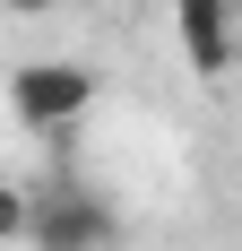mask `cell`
<instances>
[{"instance_id": "cell-1", "label": "cell", "mask_w": 242, "mask_h": 251, "mask_svg": "<svg viewBox=\"0 0 242 251\" xmlns=\"http://www.w3.org/2000/svg\"><path fill=\"white\" fill-rule=\"evenodd\" d=\"M26 243L35 251H113L121 243V217L113 200H96L87 182H44V191H26Z\"/></svg>"}, {"instance_id": "cell-6", "label": "cell", "mask_w": 242, "mask_h": 251, "mask_svg": "<svg viewBox=\"0 0 242 251\" xmlns=\"http://www.w3.org/2000/svg\"><path fill=\"white\" fill-rule=\"evenodd\" d=\"M165 9H173V0H165Z\"/></svg>"}, {"instance_id": "cell-5", "label": "cell", "mask_w": 242, "mask_h": 251, "mask_svg": "<svg viewBox=\"0 0 242 251\" xmlns=\"http://www.w3.org/2000/svg\"><path fill=\"white\" fill-rule=\"evenodd\" d=\"M0 9H9V18H52L61 0H0Z\"/></svg>"}, {"instance_id": "cell-3", "label": "cell", "mask_w": 242, "mask_h": 251, "mask_svg": "<svg viewBox=\"0 0 242 251\" xmlns=\"http://www.w3.org/2000/svg\"><path fill=\"white\" fill-rule=\"evenodd\" d=\"M173 35L199 78H234L242 61V0H173Z\"/></svg>"}, {"instance_id": "cell-4", "label": "cell", "mask_w": 242, "mask_h": 251, "mask_svg": "<svg viewBox=\"0 0 242 251\" xmlns=\"http://www.w3.org/2000/svg\"><path fill=\"white\" fill-rule=\"evenodd\" d=\"M9 243H26V191L0 174V251H9Z\"/></svg>"}, {"instance_id": "cell-2", "label": "cell", "mask_w": 242, "mask_h": 251, "mask_svg": "<svg viewBox=\"0 0 242 251\" xmlns=\"http://www.w3.org/2000/svg\"><path fill=\"white\" fill-rule=\"evenodd\" d=\"M96 96H104V78L87 61H26V70H9V113L26 130H70Z\"/></svg>"}]
</instances>
